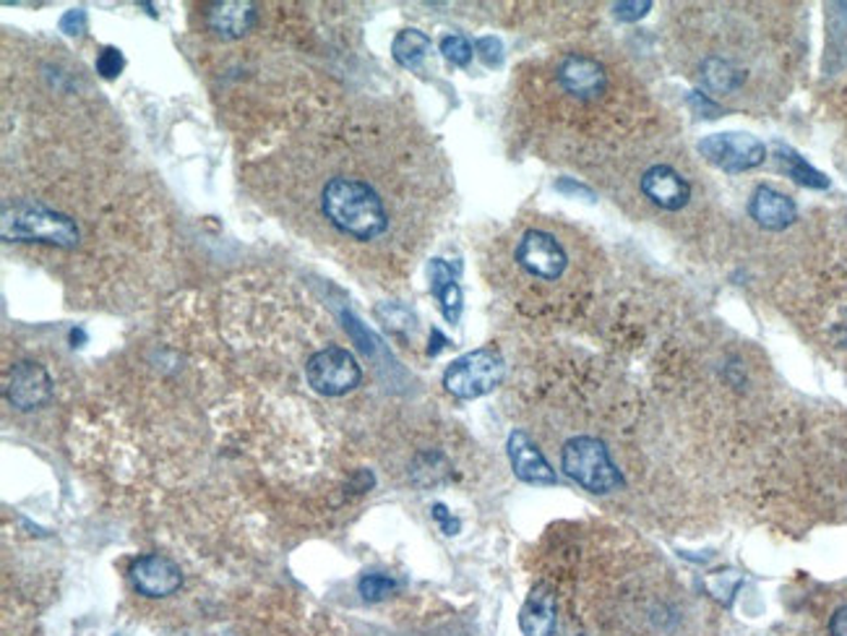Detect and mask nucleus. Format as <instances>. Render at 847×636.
<instances>
[{"label":"nucleus","mask_w":847,"mask_h":636,"mask_svg":"<svg viewBox=\"0 0 847 636\" xmlns=\"http://www.w3.org/2000/svg\"><path fill=\"white\" fill-rule=\"evenodd\" d=\"M441 52L453 65H467L472 60V45L462 35H449L441 39Z\"/></svg>","instance_id":"6ab92c4d"},{"label":"nucleus","mask_w":847,"mask_h":636,"mask_svg":"<svg viewBox=\"0 0 847 636\" xmlns=\"http://www.w3.org/2000/svg\"><path fill=\"white\" fill-rule=\"evenodd\" d=\"M305 379H308L311 389L324 394V397H342L352 392L363 381L355 355L344 347H324V350L313 352L305 363Z\"/></svg>","instance_id":"423d86ee"},{"label":"nucleus","mask_w":847,"mask_h":636,"mask_svg":"<svg viewBox=\"0 0 847 636\" xmlns=\"http://www.w3.org/2000/svg\"><path fill=\"white\" fill-rule=\"evenodd\" d=\"M699 154L723 172H746L764 163L766 146L751 133H712L699 142Z\"/></svg>","instance_id":"0eeeda50"},{"label":"nucleus","mask_w":847,"mask_h":636,"mask_svg":"<svg viewBox=\"0 0 847 636\" xmlns=\"http://www.w3.org/2000/svg\"><path fill=\"white\" fill-rule=\"evenodd\" d=\"M258 196L282 223L342 264L395 261L415 243L431 196L433 154L382 110L316 116L266 154Z\"/></svg>","instance_id":"f257e3e1"},{"label":"nucleus","mask_w":847,"mask_h":636,"mask_svg":"<svg viewBox=\"0 0 847 636\" xmlns=\"http://www.w3.org/2000/svg\"><path fill=\"white\" fill-rule=\"evenodd\" d=\"M553 89L564 103L590 107L603 103L610 89V73L597 58L586 52H566L550 71Z\"/></svg>","instance_id":"20e7f679"},{"label":"nucleus","mask_w":847,"mask_h":636,"mask_svg":"<svg viewBox=\"0 0 847 636\" xmlns=\"http://www.w3.org/2000/svg\"><path fill=\"white\" fill-rule=\"evenodd\" d=\"M509 459L513 475L530 485H556V470L543 457L535 441L524 431H513L509 436Z\"/></svg>","instance_id":"9b49d317"},{"label":"nucleus","mask_w":847,"mask_h":636,"mask_svg":"<svg viewBox=\"0 0 847 636\" xmlns=\"http://www.w3.org/2000/svg\"><path fill=\"white\" fill-rule=\"evenodd\" d=\"M642 193L652 204L665 212H680L691 199V189L686 178L670 165H652L642 176Z\"/></svg>","instance_id":"9d476101"},{"label":"nucleus","mask_w":847,"mask_h":636,"mask_svg":"<svg viewBox=\"0 0 847 636\" xmlns=\"http://www.w3.org/2000/svg\"><path fill=\"white\" fill-rule=\"evenodd\" d=\"M5 397L16 410H37V407L48 405L52 397V379L39 363L22 360L11 368L9 386H5Z\"/></svg>","instance_id":"1a4fd4ad"},{"label":"nucleus","mask_w":847,"mask_h":636,"mask_svg":"<svg viewBox=\"0 0 847 636\" xmlns=\"http://www.w3.org/2000/svg\"><path fill=\"white\" fill-rule=\"evenodd\" d=\"M431 290L438 298V303H441L446 321L457 324L459 313H462V290L453 283L451 266L441 259L431 261Z\"/></svg>","instance_id":"2eb2a0df"},{"label":"nucleus","mask_w":847,"mask_h":636,"mask_svg":"<svg viewBox=\"0 0 847 636\" xmlns=\"http://www.w3.org/2000/svg\"><path fill=\"white\" fill-rule=\"evenodd\" d=\"M131 581L136 587L138 595L144 598H168V595L178 592L183 585V572L176 561H170L168 555L149 553L142 555L131 564Z\"/></svg>","instance_id":"6e6552de"},{"label":"nucleus","mask_w":847,"mask_h":636,"mask_svg":"<svg viewBox=\"0 0 847 636\" xmlns=\"http://www.w3.org/2000/svg\"><path fill=\"white\" fill-rule=\"evenodd\" d=\"M433 519H436L438 525L444 527L446 535H457L459 532V519H453L451 514H449V508H446L444 504L433 506Z\"/></svg>","instance_id":"393cba45"},{"label":"nucleus","mask_w":847,"mask_h":636,"mask_svg":"<svg viewBox=\"0 0 847 636\" xmlns=\"http://www.w3.org/2000/svg\"><path fill=\"white\" fill-rule=\"evenodd\" d=\"M830 634L832 636H847V605L837 608L830 619Z\"/></svg>","instance_id":"a878e982"},{"label":"nucleus","mask_w":847,"mask_h":636,"mask_svg":"<svg viewBox=\"0 0 847 636\" xmlns=\"http://www.w3.org/2000/svg\"><path fill=\"white\" fill-rule=\"evenodd\" d=\"M358 589L360 595H363V600L378 602L397 592V581L386 577V574H365V577L358 581Z\"/></svg>","instance_id":"a211bd4d"},{"label":"nucleus","mask_w":847,"mask_h":636,"mask_svg":"<svg viewBox=\"0 0 847 636\" xmlns=\"http://www.w3.org/2000/svg\"><path fill=\"white\" fill-rule=\"evenodd\" d=\"M477 56L483 58L485 65H498L504 58V45L498 37H480L477 39Z\"/></svg>","instance_id":"412c9836"},{"label":"nucleus","mask_w":847,"mask_h":636,"mask_svg":"<svg viewBox=\"0 0 847 636\" xmlns=\"http://www.w3.org/2000/svg\"><path fill=\"white\" fill-rule=\"evenodd\" d=\"M84 26H86V13L82 9H73L60 19V29H63L65 35H78V32H84Z\"/></svg>","instance_id":"b1692460"},{"label":"nucleus","mask_w":847,"mask_h":636,"mask_svg":"<svg viewBox=\"0 0 847 636\" xmlns=\"http://www.w3.org/2000/svg\"><path fill=\"white\" fill-rule=\"evenodd\" d=\"M504 381V358L491 347H480L446 368L444 386L457 399H477Z\"/></svg>","instance_id":"39448f33"},{"label":"nucleus","mask_w":847,"mask_h":636,"mask_svg":"<svg viewBox=\"0 0 847 636\" xmlns=\"http://www.w3.org/2000/svg\"><path fill=\"white\" fill-rule=\"evenodd\" d=\"M258 11L253 3H217L211 5L209 13H206V22H209V29L222 35V39H238L243 35H249L256 24Z\"/></svg>","instance_id":"4468645a"},{"label":"nucleus","mask_w":847,"mask_h":636,"mask_svg":"<svg viewBox=\"0 0 847 636\" xmlns=\"http://www.w3.org/2000/svg\"><path fill=\"white\" fill-rule=\"evenodd\" d=\"M504 283L519 303H571L582 287V253L577 240L553 223H527L506 243Z\"/></svg>","instance_id":"f03ea898"},{"label":"nucleus","mask_w":847,"mask_h":636,"mask_svg":"<svg viewBox=\"0 0 847 636\" xmlns=\"http://www.w3.org/2000/svg\"><path fill=\"white\" fill-rule=\"evenodd\" d=\"M689 105L693 107V112H697V116H702V118H719V116H723V107H719L712 97L702 95V92H691Z\"/></svg>","instance_id":"4be33fe9"},{"label":"nucleus","mask_w":847,"mask_h":636,"mask_svg":"<svg viewBox=\"0 0 847 636\" xmlns=\"http://www.w3.org/2000/svg\"><path fill=\"white\" fill-rule=\"evenodd\" d=\"M519 628L524 636H550L556 628V595L550 587L537 585L519 611Z\"/></svg>","instance_id":"ddd939ff"},{"label":"nucleus","mask_w":847,"mask_h":636,"mask_svg":"<svg viewBox=\"0 0 847 636\" xmlns=\"http://www.w3.org/2000/svg\"><path fill=\"white\" fill-rule=\"evenodd\" d=\"M561 470L590 493H613L624 485V475L608 446L592 436H573L561 448Z\"/></svg>","instance_id":"7ed1b4c3"},{"label":"nucleus","mask_w":847,"mask_h":636,"mask_svg":"<svg viewBox=\"0 0 847 636\" xmlns=\"http://www.w3.org/2000/svg\"><path fill=\"white\" fill-rule=\"evenodd\" d=\"M431 52V37L420 29H402L391 43V56L402 69H420Z\"/></svg>","instance_id":"dca6fc26"},{"label":"nucleus","mask_w":847,"mask_h":636,"mask_svg":"<svg viewBox=\"0 0 847 636\" xmlns=\"http://www.w3.org/2000/svg\"><path fill=\"white\" fill-rule=\"evenodd\" d=\"M650 9H652L650 0H637V3H618L616 13H618V19H624V22H637V19L646 16Z\"/></svg>","instance_id":"5701e85b"},{"label":"nucleus","mask_w":847,"mask_h":636,"mask_svg":"<svg viewBox=\"0 0 847 636\" xmlns=\"http://www.w3.org/2000/svg\"><path fill=\"white\" fill-rule=\"evenodd\" d=\"M749 214L759 227L779 232V230H788V227L796 223L798 206L796 201L785 196V193L770 189V185H759V189L751 193Z\"/></svg>","instance_id":"f8f14e48"},{"label":"nucleus","mask_w":847,"mask_h":636,"mask_svg":"<svg viewBox=\"0 0 847 636\" xmlns=\"http://www.w3.org/2000/svg\"><path fill=\"white\" fill-rule=\"evenodd\" d=\"M777 159L783 163V170L788 172V176L796 180V183L806 185V189H830V178L824 176V172L813 170V167L806 163L800 154H796L792 149H785V146H779L777 149Z\"/></svg>","instance_id":"f3484780"},{"label":"nucleus","mask_w":847,"mask_h":636,"mask_svg":"<svg viewBox=\"0 0 847 636\" xmlns=\"http://www.w3.org/2000/svg\"><path fill=\"white\" fill-rule=\"evenodd\" d=\"M123 71V56L118 48H105L97 58V73L105 79H116Z\"/></svg>","instance_id":"aec40b11"}]
</instances>
